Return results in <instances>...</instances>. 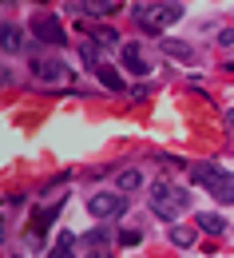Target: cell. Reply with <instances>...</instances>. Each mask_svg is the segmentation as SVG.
I'll return each instance as SVG.
<instances>
[{"label": "cell", "mask_w": 234, "mask_h": 258, "mask_svg": "<svg viewBox=\"0 0 234 258\" xmlns=\"http://www.w3.org/2000/svg\"><path fill=\"white\" fill-rule=\"evenodd\" d=\"M147 203H151V211L163 223H179V215L191 207V195L183 191V187H175V183H167V179H155L147 187Z\"/></svg>", "instance_id": "obj_1"}, {"label": "cell", "mask_w": 234, "mask_h": 258, "mask_svg": "<svg viewBox=\"0 0 234 258\" xmlns=\"http://www.w3.org/2000/svg\"><path fill=\"white\" fill-rule=\"evenodd\" d=\"M191 179L199 187H206L218 203H234V175L222 171L218 163H191Z\"/></svg>", "instance_id": "obj_2"}, {"label": "cell", "mask_w": 234, "mask_h": 258, "mask_svg": "<svg viewBox=\"0 0 234 258\" xmlns=\"http://www.w3.org/2000/svg\"><path fill=\"white\" fill-rule=\"evenodd\" d=\"M131 16H135V24H139L147 36H159L163 28H171L175 20H183V4H171V0H163V4L131 8Z\"/></svg>", "instance_id": "obj_3"}, {"label": "cell", "mask_w": 234, "mask_h": 258, "mask_svg": "<svg viewBox=\"0 0 234 258\" xmlns=\"http://www.w3.org/2000/svg\"><path fill=\"white\" fill-rule=\"evenodd\" d=\"M88 211L96 215V219H119L123 211H127V195L123 191H100L88 199Z\"/></svg>", "instance_id": "obj_4"}, {"label": "cell", "mask_w": 234, "mask_h": 258, "mask_svg": "<svg viewBox=\"0 0 234 258\" xmlns=\"http://www.w3.org/2000/svg\"><path fill=\"white\" fill-rule=\"evenodd\" d=\"M28 28L36 32V40H40V44H64V40H67V36H64V24H60L52 12H36Z\"/></svg>", "instance_id": "obj_5"}, {"label": "cell", "mask_w": 234, "mask_h": 258, "mask_svg": "<svg viewBox=\"0 0 234 258\" xmlns=\"http://www.w3.org/2000/svg\"><path fill=\"white\" fill-rule=\"evenodd\" d=\"M32 72H36L40 84H64L67 80V64L64 60H48V56H40V60L32 64Z\"/></svg>", "instance_id": "obj_6"}, {"label": "cell", "mask_w": 234, "mask_h": 258, "mask_svg": "<svg viewBox=\"0 0 234 258\" xmlns=\"http://www.w3.org/2000/svg\"><path fill=\"white\" fill-rule=\"evenodd\" d=\"M119 56H123V68H127V72H131V76H147V72H151V64H147V56H143V44H123V52H119Z\"/></svg>", "instance_id": "obj_7"}, {"label": "cell", "mask_w": 234, "mask_h": 258, "mask_svg": "<svg viewBox=\"0 0 234 258\" xmlns=\"http://www.w3.org/2000/svg\"><path fill=\"white\" fill-rule=\"evenodd\" d=\"M56 211H60V203H52V207H44V211H36V215H32V223H28L32 242H40V238H44V230H48V223L56 219Z\"/></svg>", "instance_id": "obj_8"}, {"label": "cell", "mask_w": 234, "mask_h": 258, "mask_svg": "<svg viewBox=\"0 0 234 258\" xmlns=\"http://www.w3.org/2000/svg\"><path fill=\"white\" fill-rule=\"evenodd\" d=\"M71 8H75V12H84V16H111V12H119V4H115V0H75Z\"/></svg>", "instance_id": "obj_9"}, {"label": "cell", "mask_w": 234, "mask_h": 258, "mask_svg": "<svg viewBox=\"0 0 234 258\" xmlns=\"http://www.w3.org/2000/svg\"><path fill=\"white\" fill-rule=\"evenodd\" d=\"M84 36H88L92 44H100V48H115V44H119V32L107 28V24H96V28H88Z\"/></svg>", "instance_id": "obj_10"}, {"label": "cell", "mask_w": 234, "mask_h": 258, "mask_svg": "<svg viewBox=\"0 0 234 258\" xmlns=\"http://www.w3.org/2000/svg\"><path fill=\"white\" fill-rule=\"evenodd\" d=\"M48 258H75V234H71V230H60V234H56V246H52Z\"/></svg>", "instance_id": "obj_11"}, {"label": "cell", "mask_w": 234, "mask_h": 258, "mask_svg": "<svg viewBox=\"0 0 234 258\" xmlns=\"http://www.w3.org/2000/svg\"><path fill=\"white\" fill-rule=\"evenodd\" d=\"M195 226H199L202 234H222V230H226V219H222V215H210V211H202L199 219H195Z\"/></svg>", "instance_id": "obj_12"}, {"label": "cell", "mask_w": 234, "mask_h": 258, "mask_svg": "<svg viewBox=\"0 0 234 258\" xmlns=\"http://www.w3.org/2000/svg\"><path fill=\"white\" fill-rule=\"evenodd\" d=\"M111 238H115V234H111L107 226H96V230H88V234H84V246H88V250H103Z\"/></svg>", "instance_id": "obj_13"}, {"label": "cell", "mask_w": 234, "mask_h": 258, "mask_svg": "<svg viewBox=\"0 0 234 258\" xmlns=\"http://www.w3.org/2000/svg\"><path fill=\"white\" fill-rule=\"evenodd\" d=\"M80 60L88 72H100V44H92V40H84L80 44Z\"/></svg>", "instance_id": "obj_14"}, {"label": "cell", "mask_w": 234, "mask_h": 258, "mask_svg": "<svg viewBox=\"0 0 234 258\" xmlns=\"http://www.w3.org/2000/svg\"><path fill=\"white\" fill-rule=\"evenodd\" d=\"M96 76H100V84H103V88H107V92H123V76H119L115 68L100 64V72H96Z\"/></svg>", "instance_id": "obj_15"}, {"label": "cell", "mask_w": 234, "mask_h": 258, "mask_svg": "<svg viewBox=\"0 0 234 258\" xmlns=\"http://www.w3.org/2000/svg\"><path fill=\"white\" fill-rule=\"evenodd\" d=\"M24 48V32L16 24H4V52H20Z\"/></svg>", "instance_id": "obj_16"}, {"label": "cell", "mask_w": 234, "mask_h": 258, "mask_svg": "<svg viewBox=\"0 0 234 258\" xmlns=\"http://www.w3.org/2000/svg\"><path fill=\"white\" fill-rule=\"evenodd\" d=\"M163 52H167L171 60H191V56H195L191 44H175V40H163Z\"/></svg>", "instance_id": "obj_17"}, {"label": "cell", "mask_w": 234, "mask_h": 258, "mask_svg": "<svg viewBox=\"0 0 234 258\" xmlns=\"http://www.w3.org/2000/svg\"><path fill=\"white\" fill-rule=\"evenodd\" d=\"M171 242H175L179 250H187V246L195 242V230H191V226H171Z\"/></svg>", "instance_id": "obj_18"}, {"label": "cell", "mask_w": 234, "mask_h": 258, "mask_svg": "<svg viewBox=\"0 0 234 258\" xmlns=\"http://www.w3.org/2000/svg\"><path fill=\"white\" fill-rule=\"evenodd\" d=\"M115 187H119V191H139V187H143V175H139V171H123Z\"/></svg>", "instance_id": "obj_19"}, {"label": "cell", "mask_w": 234, "mask_h": 258, "mask_svg": "<svg viewBox=\"0 0 234 258\" xmlns=\"http://www.w3.org/2000/svg\"><path fill=\"white\" fill-rule=\"evenodd\" d=\"M119 242H123V246H139V242H143V230H123Z\"/></svg>", "instance_id": "obj_20"}, {"label": "cell", "mask_w": 234, "mask_h": 258, "mask_svg": "<svg viewBox=\"0 0 234 258\" xmlns=\"http://www.w3.org/2000/svg\"><path fill=\"white\" fill-rule=\"evenodd\" d=\"M218 44H222V48H230V44H234V28H222V32H218Z\"/></svg>", "instance_id": "obj_21"}, {"label": "cell", "mask_w": 234, "mask_h": 258, "mask_svg": "<svg viewBox=\"0 0 234 258\" xmlns=\"http://www.w3.org/2000/svg\"><path fill=\"white\" fill-rule=\"evenodd\" d=\"M88 258H111L107 250H88Z\"/></svg>", "instance_id": "obj_22"}, {"label": "cell", "mask_w": 234, "mask_h": 258, "mask_svg": "<svg viewBox=\"0 0 234 258\" xmlns=\"http://www.w3.org/2000/svg\"><path fill=\"white\" fill-rule=\"evenodd\" d=\"M226 127H234V111H226Z\"/></svg>", "instance_id": "obj_23"}, {"label": "cell", "mask_w": 234, "mask_h": 258, "mask_svg": "<svg viewBox=\"0 0 234 258\" xmlns=\"http://www.w3.org/2000/svg\"><path fill=\"white\" fill-rule=\"evenodd\" d=\"M8 258H12V254H8Z\"/></svg>", "instance_id": "obj_24"}]
</instances>
